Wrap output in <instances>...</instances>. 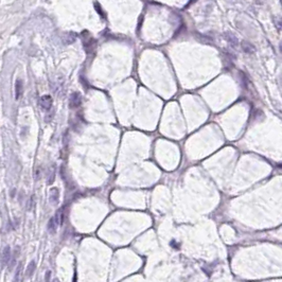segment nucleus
Here are the masks:
<instances>
[{"label":"nucleus","mask_w":282,"mask_h":282,"mask_svg":"<svg viewBox=\"0 0 282 282\" xmlns=\"http://www.w3.org/2000/svg\"><path fill=\"white\" fill-rule=\"evenodd\" d=\"M39 105L44 110H50L52 107V98L50 95H43L39 99Z\"/></svg>","instance_id":"2"},{"label":"nucleus","mask_w":282,"mask_h":282,"mask_svg":"<svg viewBox=\"0 0 282 282\" xmlns=\"http://www.w3.org/2000/svg\"><path fill=\"white\" fill-rule=\"evenodd\" d=\"M52 282H57V281H56V280H54V281H52Z\"/></svg>","instance_id":"13"},{"label":"nucleus","mask_w":282,"mask_h":282,"mask_svg":"<svg viewBox=\"0 0 282 282\" xmlns=\"http://www.w3.org/2000/svg\"><path fill=\"white\" fill-rule=\"evenodd\" d=\"M12 261V253H11L10 246L4 247L2 251V259H1V263H2V268H4L7 265H9Z\"/></svg>","instance_id":"1"},{"label":"nucleus","mask_w":282,"mask_h":282,"mask_svg":"<svg viewBox=\"0 0 282 282\" xmlns=\"http://www.w3.org/2000/svg\"><path fill=\"white\" fill-rule=\"evenodd\" d=\"M15 93H16V99H19L22 93V82L21 80L16 81V86H15Z\"/></svg>","instance_id":"6"},{"label":"nucleus","mask_w":282,"mask_h":282,"mask_svg":"<svg viewBox=\"0 0 282 282\" xmlns=\"http://www.w3.org/2000/svg\"><path fill=\"white\" fill-rule=\"evenodd\" d=\"M50 200H51V203H53V204H56L57 203V200H59V190L56 189V188H53V189H51V192H50Z\"/></svg>","instance_id":"7"},{"label":"nucleus","mask_w":282,"mask_h":282,"mask_svg":"<svg viewBox=\"0 0 282 282\" xmlns=\"http://www.w3.org/2000/svg\"><path fill=\"white\" fill-rule=\"evenodd\" d=\"M277 28L279 30H282V18H280V19L277 20Z\"/></svg>","instance_id":"11"},{"label":"nucleus","mask_w":282,"mask_h":282,"mask_svg":"<svg viewBox=\"0 0 282 282\" xmlns=\"http://www.w3.org/2000/svg\"><path fill=\"white\" fill-rule=\"evenodd\" d=\"M35 270H36V263H35V261H31V262L29 263V265H28L27 270H26V277L27 278H30L33 274H34Z\"/></svg>","instance_id":"5"},{"label":"nucleus","mask_w":282,"mask_h":282,"mask_svg":"<svg viewBox=\"0 0 282 282\" xmlns=\"http://www.w3.org/2000/svg\"><path fill=\"white\" fill-rule=\"evenodd\" d=\"M279 48H280V51L282 52V41L280 43V46H279Z\"/></svg>","instance_id":"12"},{"label":"nucleus","mask_w":282,"mask_h":282,"mask_svg":"<svg viewBox=\"0 0 282 282\" xmlns=\"http://www.w3.org/2000/svg\"><path fill=\"white\" fill-rule=\"evenodd\" d=\"M22 272V263L20 262L19 264L17 265V268H16V272H15L14 278H13V282H18L19 281V277Z\"/></svg>","instance_id":"8"},{"label":"nucleus","mask_w":282,"mask_h":282,"mask_svg":"<svg viewBox=\"0 0 282 282\" xmlns=\"http://www.w3.org/2000/svg\"><path fill=\"white\" fill-rule=\"evenodd\" d=\"M81 101H82V98L79 93H73L70 95V99H69V105H70L71 108H76L81 105Z\"/></svg>","instance_id":"3"},{"label":"nucleus","mask_w":282,"mask_h":282,"mask_svg":"<svg viewBox=\"0 0 282 282\" xmlns=\"http://www.w3.org/2000/svg\"><path fill=\"white\" fill-rule=\"evenodd\" d=\"M50 276H51V272L48 270L46 272V277H45V282H50Z\"/></svg>","instance_id":"10"},{"label":"nucleus","mask_w":282,"mask_h":282,"mask_svg":"<svg viewBox=\"0 0 282 282\" xmlns=\"http://www.w3.org/2000/svg\"><path fill=\"white\" fill-rule=\"evenodd\" d=\"M226 38H227V40H228L234 47L238 46V39H236V37L234 36V34H230V33H229V34L226 35Z\"/></svg>","instance_id":"9"},{"label":"nucleus","mask_w":282,"mask_h":282,"mask_svg":"<svg viewBox=\"0 0 282 282\" xmlns=\"http://www.w3.org/2000/svg\"><path fill=\"white\" fill-rule=\"evenodd\" d=\"M241 48L245 53H248V54H253V53H255V51H256L255 46H253L251 43H249V41H242Z\"/></svg>","instance_id":"4"}]
</instances>
